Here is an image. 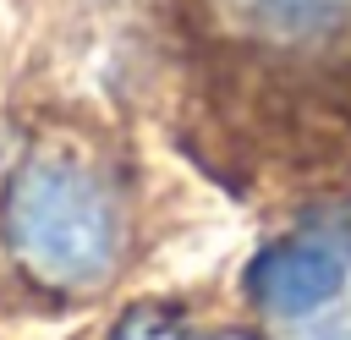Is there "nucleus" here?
Wrapping results in <instances>:
<instances>
[{"instance_id": "obj_4", "label": "nucleus", "mask_w": 351, "mask_h": 340, "mask_svg": "<svg viewBox=\"0 0 351 340\" xmlns=\"http://www.w3.org/2000/svg\"><path fill=\"white\" fill-rule=\"evenodd\" d=\"M110 340H186V329H181V318L165 313V307H132V313L115 324Z\"/></svg>"}, {"instance_id": "obj_1", "label": "nucleus", "mask_w": 351, "mask_h": 340, "mask_svg": "<svg viewBox=\"0 0 351 340\" xmlns=\"http://www.w3.org/2000/svg\"><path fill=\"white\" fill-rule=\"evenodd\" d=\"M0 225L11 258L55 291H88L121 258V208L110 186L60 154H38L11 175Z\"/></svg>"}, {"instance_id": "obj_3", "label": "nucleus", "mask_w": 351, "mask_h": 340, "mask_svg": "<svg viewBox=\"0 0 351 340\" xmlns=\"http://www.w3.org/2000/svg\"><path fill=\"white\" fill-rule=\"evenodd\" d=\"M346 280V252L324 236H291L252 263V296L274 318H313Z\"/></svg>"}, {"instance_id": "obj_5", "label": "nucleus", "mask_w": 351, "mask_h": 340, "mask_svg": "<svg viewBox=\"0 0 351 340\" xmlns=\"http://www.w3.org/2000/svg\"><path fill=\"white\" fill-rule=\"evenodd\" d=\"M302 340H351V324H324V329H307Z\"/></svg>"}, {"instance_id": "obj_2", "label": "nucleus", "mask_w": 351, "mask_h": 340, "mask_svg": "<svg viewBox=\"0 0 351 340\" xmlns=\"http://www.w3.org/2000/svg\"><path fill=\"white\" fill-rule=\"evenodd\" d=\"M192 22L225 60L351 88V0H192Z\"/></svg>"}]
</instances>
